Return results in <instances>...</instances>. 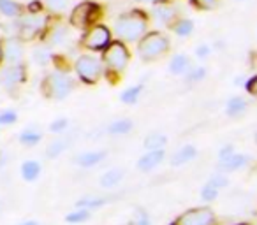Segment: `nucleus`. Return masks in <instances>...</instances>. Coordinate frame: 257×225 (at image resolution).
<instances>
[{"label": "nucleus", "mask_w": 257, "mask_h": 225, "mask_svg": "<svg viewBox=\"0 0 257 225\" xmlns=\"http://www.w3.org/2000/svg\"><path fill=\"white\" fill-rule=\"evenodd\" d=\"M150 13L145 9H128L121 13L113 23V34L121 43H138L148 32Z\"/></svg>", "instance_id": "1"}, {"label": "nucleus", "mask_w": 257, "mask_h": 225, "mask_svg": "<svg viewBox=\"0 0 257 225\" xmlns=\"http://www.w3.org/2000/svg\"><path fill=\"white\" fill-rule=\"evenodd\" d=\"M171 50V41L161 30H150L140 41H138V57L141 62H155L169 53Z\"/></svg>", "instance_id": "2"}, {"label": "nucleus", "mask_w": 257, "mask_h": 225, "mask_svg": "<svg viewBox=\"0 0 257 225\" xmlns=\"http://www.w3.org/2000/svg\"><path fill=\"white\" fill-rule=\"evenodd\" d=\"M100 60L104 65V74L106 76H120L127 69L128 62H131V51H128L127 44L121 41L114 39L100 51Z\"/></svg>", "instance_id": "3"}, {"label": "nucleus", "mask_w": 257, "mask_h": 225, "mask_svg": "<svg viewBox=\"0 0 257 225\" xmlns=\"http://www.w3.org/2000/svg\"><path fill=\"white\" fill-rule=\"evenodd\" d=\"M104 15V9L100 4L93 2V0H83L79 4H76L69 16V25L74 27L78 30H86L90 27L100 23V18Z\"/></svg>", "instance_id": "4"}, {"label": "nucleus", "mask_w": 257, "mask_h": 225, "mask_svg": "<svg viewBox=\"0 0 257 225\" xmlns=\"http://www.w3.org/2000/svg\"><path fill=\"white\" fill-rule=\"evenodd\" d=\"M76 83L65 71H55L44 78L43 81V93L44 97L51 100H64L74 90Z\"/></svg>", "instance_id": "5"}, {"label": "nucleus", "mask_w": 257, "mask_h": 225, "mask_svg": "<svg viewBox=\"0 0 257 225\" xmlns=\"http://www.w3.org/2000/svg\"><path fill=\"white\" fill-rule=\"evenodd\" d=\"M48 16L41 15V13H29L23 15L16 22V36L20 41H34L44 34L48 27Z\"/></svg>", "instance_id": "6"}, {"label": "nucleus", "mask_w": 257, "mask_h": 225, "mask_svg": "<svg viewBox=\"0 0 257 225\" xmlns=\"http://www.w3.org/2000/svg\"><path fill=\"white\" fill-rule=\"evenodd\" d=\"M74 71L85 85H97L104 76L102 60L93 55H81L74 62Z\"/></svg>", "instance_id": "7"}, {"label": "nucleus", "mask_w": 257, "mask_h": 225, "mask_svg": "<svg viewBox=\"0 0 257 225\" xmlns=\"http://www.w3.org/2000/svg\"><path fill=\"white\" fill-rule=\"evenodd\" d=\"M111 41H113V32L109 27L104 23H97L85 30L81 37V46L88 51H102Z\"/></svg>", "instance_id": "8"}, {"label": "nucleus", "mask_w": 257, "mask_h": 225, "mask_svg": "<svg viewBox=\"0 0 257 225\" xmlns=\"http://www.w3.org/2000/svg\"><path fill=\"white\" fill-rule=\"evenodd\" d=\"M171 225H217V216L208 206L192 207L180 214Z\"/></svg>", "instance_id": "9"}, {"label": "nucleus", "mask_w": 257, "mask_h": 225, "mask_svg": "<svg viewBox=\"0 0 257 225\" xmlns=\"http://www.w3.org/2000/svg\"><path fill=\"white\" fill-rule=\"evenodd\" d=\"M150 16L161 25L169 27L180 16V9L178 6L169 2V0H157V2H154Z\"/></svg>", "instance_id": "10"}, {"label": "nucleus", "mask_w": 257, "mask_h": 225, "mask_svg": "<svg viewBox=\"0 0 257 225\" xmlns=\"http://www.w3.org/2000/svg\"><path fill=\"white\" fill-rule=\"evenodd\" d=\"M27 81V69L23 64H9L0 72V83L6 90H15Z\"/></svg>", "instance_id": "11"}, {"label": "nucleus", "mask_w": 257, "mask_h": 225, "mask_svg": "<svg viewBox=\"0 0 257 225\" xmlns=\"http://www.w3.org/2000/svg\"><path fill=\"white\" fill-rule=\"evenodd\" d=\"M0 51H2V60L8 64H22L25 48L18 37H9V39L0 43Z\"/></svg>", "instance_id": "12"}, {"label": "nucleus", "mask_w": 257, "mask_h": 225, "mask_svg": "<svg viewBox=\"0 0 257 225\" xmlns=\"http://www.w3.org/2000/svg\"><path fill=\"white\" fill-rule=\"evenodd\" d=\"M69 37V27L65 23H57L53 27H46L44 30V41L48 46H58L64 44Z\"/></svg>", "instance_id": "13"}, {"label": "nucleus", "mask_w": 257, "mask_h": 225, "mask_svg": "<svg viewBox=\"0 0 257 225\" xmlns=\"http://www.w3.org/2000/svg\"><path fill=\"white\" fill-rule=\"evenodd\" d=\"M164 157H166L164 150H148L147 153L138 160V169H140L141 172L154 171V169L164 160Z\"/></svg>", "instance_id": "14"}, {"label": "nucleus", "mask_w": 257, "mask_h": 225, "mask_svg": "<svg viewBox=\"0 0 257 225\" xmlns=\"http://www.w3.org/2000/svg\"><path fill=\"white\" fill-rule=\"evenodd\" d=\"M250 162V157L248 155H243V153H232L229 158H225V160L220 162V171L224 172H232V171H239V169H243L246 164Z\"/></svg>", "instance_id": "15"}, {"label": "nucleus", "mask_w": 257, "mask_h": 225, "mask_svg": "<svg viewBox=\"0 0 257 225\" xmlns=\"http://www.w3.org/2000/svg\"><path fill=\"white\" fill-rule=\"evenodd\" d=\"M123 176H125V171L123 169H120V167H113V169H109V171H106L102 176H100V179H99V183H100V186L102 188H114V186H118L121 183V179H123Z\"/></svg>", "instance_id": "16"}, {"label": "nucleus", "mask_w": 257, "mask_h": 225, "mask_svg": "<svg viewBox=\"0 0 257 225\" xmlns=\"http://www.w3.org/2000/svg\"><path fill=\"white\" fill-rule=\"evenodd\" d=\"M197 157V148L194 144H185L182 146L178 151H175V155L171 157V164L173 165H183L192 162Z\"/></svg>", "instance_id": "17"}, {"label": "nucleus", "mask_w": 257, "mask_h": 225, "mask_svg": "<svg viewBox=\"0 0 257 225\" xmlns=\"http://www.w3.org/2000/svg\"><path fill=\"white\" fill-rule=\"evenodd\" d=\"M106 158V151H85V153H79L74 158V162L81 167H93V165H99L100 162Z\"/></svg>", "instance_id": "18"}, {"label": "nucleus", "mask_w": 257, "mask_h": 225, "mask_svg": "<svg viewBox=\"0 0 257 225\" xmlns=\"http://www.w3.org/2000/svg\"><path fill=\"white\" fill-rule=\"evenodd\" d=\"M169 29H171L176 36L189 37V36H192V32H194V22L189 18H183V16H178V18L169 25Z\"/></svg>", "instance_id": "19"}, {"label": "nucleus", "mask_w": 257, "mask_h": 225, "mask_svg": "<svg viewBox=\"0 0 257 225\" xmlns=\"http://www.w3.org/2000/svg\"><path fill=\"white\" fill-rule=\"evenodd\" d=\"M23 6L18 4L16 0H0V13L6 16V18L18 20L20 16H23Z\"/></svg>", "instance_id": "20"}, {"label": "nucleus", "mask_w": 257, "mask_h": 225, "mask_svg": "<svg viewBox=\"0 0 257 225\" xmlns=\"http://www.w3.org/2000/svg\"><path fill=\"white\" fill-rule=\"evenodd\" d=\"M190 69V60L187 55H175L169 62V72L175 76H183L187 74V71Z\"/></svg>", "instance_id": "21"}, {"label": "nucleus", "mask_w": 257, "mask_h": 225, "mask_svg": "<svg viewBox=\"0 0 257 225\" xmlns=\"http://www.w3.org/2000/svg\"><path fill=\"white\" fill-rule=\"evenodd\" d=\"M246 107H248V102H246L243 97H232V99L227 100L225 113H227L229 116H232V118H236V116H241L243 113H245Z\"/></svg>", "instance_id": "22"}, {"label": "nucleus", "mask_w": 257, "mask_h": 225, "mask_svg": "<svg viewBox=\"0 0 257 225\" xmlns=\"http://www.w3.org/2000/svg\"><path fill=\"white\" fill-rule=\"evenodd\" d=\"M134 129V122H131L128 118H120L114 120L107 125V132L113 134V136H123V134H128Z\"/></svg>", "instance_id": "23"}, {"label": "nucleus", "mask_w": 257, "mask_h": 225, "mask_svg": "<svg viewBox=\"0 0 257 225\" xmlns=\"http://www.w3.org/2000/svg\"><path fill=\"white\" fill-rule=\"evenodd\" d=\"M143 90H145V86L141 85H133V86H128V88H125L123 92H121V95H120V100L123 104H127V106H131V104H136L138 100H140V97H141V93H143Z\"/></svg>", "instance_id": "24"}, {"label": "nucleus", "mask_w": 257, "mask_h": 225, "mask_svg": "<svg viewBox=\"0 0 257 225\" xmlns=\"http://www.w3.org/2000/svg\"><path fill=\"white\" fill-rule=\"evenodd\" d=\"M168 144V137L161 132H152L145 137V148L147 150H164Z\"/></svg>", "instance_id": "25"}, {"label": "nucleus", "mask_w": 257, "mask_h": 225, "mask_svg": "<svg viewBox=\"0 0 257 225\" xmlns=\"http://www.w3.org/2000/svg\"><path fill=\"white\" fill-rule=\"evenodd\" d=\"M41 174V164L36 160H27L22 165V176L25 181H36Z\"/></svg>", "instance_id": "26"}, {"label": "nucleus", "mask_w": 257, "mask_h": 225, "mask_svg": "<svg viewBox=\"0 0 257 225\" xmlns=\"http://www.w3.org/2000/svg\"><path fill=\"white\" fill-rule=\"evenodd\" d=\"M104 204H107V199H104V197H99V195H85L83 199H79L78 202H76V206L78 207H85V209H97V207L104 206Z\"/></svg>", "instance_id": "27"}, {"label": "nucleus", "mask_w": 257, "mask_h": 225, "mask_svg": "<svg viewBox=\"0 0 257 225\" xmlns=\"http://www.w3.org/2000/svg\"><path fill=\"white\" fill-rule=\"evenodd\" d=\"M41 139H43V134L36 129H27L20 134V143L23 146H36V144H39Z\"/></svg>", "instance_id": "28"}, {"label": "nucleus", "mask_w": 257, "mask_h": 225, "mask_svg": "<svg viewBox=\"0 0 257 225\" xmlns=\"http://www.w3.org/2000/svg\"><path fill=\"white\" fill-rule=\"evenodd\" d=\"M67 146H69L67 139H55V141H51V143L48 144V148H46L48 158H57L58 155H62L65 150H67Z\"/></svg>", "instance_id": "29"}, {"label": "nucleus", "mask_w": 257, "mask_h": 225, "mask_svg": "<svg viewBox=\"0 0 257 225\" xmlns=\"http://www.w3.org/2000/svg\"><path fill=\"white\" fill-rule=\"evenodd\" d=\"M51 51H50V46L48 44H43V46H37L36 50H34V53H32V58H34V62L36 64H39V65H46L48 62H51Z\"/></svg>", "instance_id": "30"}, {"label": "nucleus", "mask_w": 257, "mask_h": 225, "mask_svg": "<svg viewBox=\"0 0 257 225\" xmlns=\"http://www.w3.org/2000/svg\"><path fill=\"white\" fill-rule=\"evenodd\" d=\"M90 216H92V213H90V209H85V207H78L76 211H71V213L65 216V220L69 221V223H85L86 220H90Z\"/></svg>", "instance_id": "31"}, {"label": "nucleus", "mask_w": 257, "mask_h": 225, "mask_svg": "<svg viewBox=\"0 0 257 225\" xmlns=\"http://www.w3.org/2000/svg\"><path fill=\"white\" fill-rule=\"evenodd\" d=\"M71 0H44V6L51 15H62L67 11Z\"/></svg>", "instance_id": "32"}, {"label": "nucleus", "mask_w": 257, "mask_h": 225, "mask_svg": "<svg viewBox=\"0 0 257 225\" xmlns=\"http://www.w3.org/2000/svg\"><path fill=\"white\" fill-rule=\"evenodd\" d=\"M220 0H190V6L197 11H215Z\"/></svg>", "instance_id": "33"}, {"label": "nucleus", "mask_w": 257, "mask_h": 225, "mask_svg": "<svg viewBox=\"0 0 257 225\" xmlns=\"http://www.w3.org/2000/svg\"><path fill=\"white\" fill-rule=\"evenodd\" d=\"M187 81L190 83H197V81H203L204 78H206V69L204 67H190L189 71H187Z\"/></svg>", "instance_id": "34"}, {"label": "nucleus", "mask_w": 257, "mask_h": 225, "mask_svg": "<svg viewBox=\"0 0 257 225\" xmlns=\"http://www.w3.org/2000/svg\"><path fill=\"white\" fill-rule=\"evenodd\" d=\"M201 197H203V200H206V202H211V200H215L218 197V188L211 185V183H206V185L201 188Z\"/></svg>", "instance_id": "35"}, {"label": "nucleus", "mask_w": 257, "mask_h": 225, "mask_svg": "<svg viewBox=\"0 0 257 225\" xmlns=\"http://www.w3.org/2000/svg\"><path fill=\"white\" fill-rule=\"evenodd\" d=\"M208 183H211V185L217 186V188L220 190V188H224V186H227L229 179H227V176H225L224 171H218V172H215L210 179H208Z\"/></svg>", "instance_id": "36"}, {"label": "nucleus", "mask_w": 257, "mask_h": 225, "mask_svg": "<svg viewBox=\"0 0 257 225\" xmlns=\"http://www.w3.org/2000/svg\"><path fill=\"white\" fill-rule=\"evenodd\" d=\"M16 120H18L16 111L8 109L0 113V125H13V123H16Z\"/></svg>", "instance_id": "37"}, {"label": "nucleus", "mask_w": 257, "mask_h": 225, "mask_svg": "<svg viewBox=\"0 0 257 225\" xmlns=\"http://www.w3.org/2000/svg\"><path fill=\"white\" fill-rule=\"evenodd\" d=\"M69 127V120L67 118H57L55 122H51V125H50V130L53 134H62L65 129Z\"/></svg>", "instance_id": "38"}, {"label": "nucleus", "mask_w": 257, "mask_h": 225, "mask_svg": "<svg viewBox=\"0 0 257 225\" xmlns=\"http://www.w3.org/2000/svg\"><path fill=\"white\" fill-rule=\"evenodd\" d=\"M134 225H152V218L150 214L145 209H138L136 213V220H134Z\"/></svg>", "instance_id": "39"}, {"label": "nucleus", "mask_w": 257, "mask_h": 225, "mask_svg": "<svg viewBox=\"0 0 257 225\" xmlns=\"http://www.w3.org/2000/svg\"><path fill=\"white\" fill-rule=\"evenodd\" d=\"M245 88H246V92H248L250 95L257 99V74L252 76V78H250L248 81L245 83Z\"/></svg>", "instance_id": "40"}, {"label": "nucleus", "mask_w": 257, "mask_h": 225, "mask_svg": "<svg viewBox=\"0 0 257 225\" xmlns=\"http://www.w3.org/2000/svg\"><path fill=\"white\" fill-rule=\"evenodd\" d=\"M232 153H234V146H232V144H227V146H224L220 151H218V162H222V160H225V158H229Z\"/></svg>", "instance_id": "41"}, {"label": "nucleus", "mask_w": 257, "mask_h": 225, "mask_svg": "<svg viewBox=\"0 0 257 225\" xmlns=\"http://www.w3.org/2000/svg\"><path fill=\"white\" fill-rule=\"evenodd\" d=\"M210 53H211V48L208 46V44H203V46H197L196 48V57L201 58V60H203V58L210 57Z\"/></svg>", "instance_id": "42"}, {"label": "nucleus", "mask_w": 257, "mask_h": 225, "mask_svg": "<svg viewBox=\"0 0 257 225\" xmlns=\"http://www.w3.org/2000/svg\"><path fill=\"white\" fill-rule=\"evenodd\" d=\"M22 225H39V223H37V221H32V220H30V221H23Z\"/></svg>", "instance_id": "43"}, {"label": "nucleus", "mask_w": 257, "mask_h": 225, "mask_svg": "<svg viewBox=\"0 0 257 225\" xmlns=\"http://www.w3.org/2000/svg\"><path fill=\"white\" fill-rule=\"evenodd\" d=\"M138 2H145V4H154V2H157V0H138Z\"/></svg>", "instance_id": "44"}, {"label": "nucleus", "mask_w": 257, "mask_h": 225, "mask_svg": "<svg viewBox=\"0 0 257 225\" xmlns=\"http://www.w3.org/2000/svg\"><path fill=\"white\" fill-rule=\"evenodd\" d=\"M121 225H134V221H128V223H121Z\"/></svg>", "instance_id": "45"}, {"label": "nucleus", "mask_w": 257, "mask_h": 225, "mask_svg": "<svg viewBox=\"0 0 257 225\" xmlns=\"http://www.w3.org/2000/svg\"><path fill=\"white\" fill-rule=\"evenodd\" d=\"M238 225H250V223H238Z\"/></svg>", "instance_id": "46"}, {"label": "nucleus", "mask_w": 257, "mask_h": 225, "mask_svg": "<svg viewBox=\"0 0 257 225\" xmlns=\"http://www.w3.org/2000/svg\"><path fill=\"white\" fill-rule=\"evenodd\" d=\"M255 143H257V132H255Z\"/></svg>", "instance_id": "47"}]
</instances>
